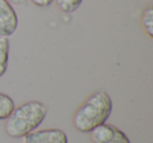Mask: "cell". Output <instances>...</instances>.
<instances>
[{"label": "cell", "instance_id": "1", "mask_svg": "<svg viewBox=\"0 0 153 143\" xmlns=\"http://www.w3.org/2000/svg\"><path fill=\"white\" fill-rule=\"evenodd\" d=\"M112 109V99L108 93L94 92L74 112L72 125L80 133H90L101 124L106 123Z\"/></svg>", "mask_w": 153, "mask_h": 143}, {"label": "cell", "instance_id": "2", "mask_svg": "<svg viewBox=\"0 0 153 143\" xmlns=\"http://www.w3.org/2000/svg\"><path fill=\"white\" fill-rule=\"evenodd\" d=\"M47 116V107L43 102L32 100L13 109L5 119L4 130L11 138L20 139L36 130Z\"/></svg>", "mask_w": 153, "mask_h": 143}, {"label": "cell", "instance_id": "3", "mask_svg": "<svg viewBox=\"0 0 153 143\" xmlns=\"http://www.w3.org/2000/svg\"><path fill=\"white\" fill-rule=\"evenodd\" d=\"M89 134L92 143H131L127 135L113 124H101Z\"/></svg>", "mask_w": 153, "mask_h": 143}, {"label": "cell", "instance_id": "4", "mask_svg": "<svg viewBox=\"0 0 153 143\" xmlns=\"http://www.w3.org/2000/svg\"><path fill=\"white\" fill-rule=\"evenodd\" d=\"M19 19L14 7L7 0H0V36L7 37L15 34Z\"/></svg>", "mask_w": 153, "mask_h": 143}, {"label": "cell", "instance_id": "5", "mask_svg": "<svg viewBox=\"0 0 153 143\" xmlns=\"http://www.w3.org/2000/svg\"><path fill=\"white\" fill-rule=\"evenodd\" d=\"M23 139V143H68L67 135L60 128L36 130Z\"/></svg>", "mask_w": 153, "mask_h": 143}, {"label": "cell", "instance_id": "6", "mask_svg": "<svg viewBox=\"0 0 153 143\" xmlns=\"http://www.w3.org/2000/svg\"><path fill=\"white\" fill-rule=\"evenodd\" d=\"M10 41L7 37L0 36V77L5 74L9 65Z\"/></svg>", "mask_w": 153, "mask_h": 143}, {"label": "cell", "instance_id": "7", "mask_svg": "<svg viewBox=\"0 0 153 143\" xmlns=\"http://www.w3.org/2000/svg\"><path fill=\"white\" fill-rule=\"evenodd\" d=\"M140 25L149 38H153V7H145L140 16Z\"/></svg>", "mask_w": 153, "mask_h": 143}, {"label": "cell", "instance_id": "8", "mask_svg": "<svg viewBox=\"0 0 153 143\" xmlns=\"http://www.w3.org/2000/svg\"><path fill=\"white\" fill-rule=\"evenodd\" d=\"M15 109V102L11 98V96L0 93V120H5L13 109Z\"/></svg>", "mask_w": 153, "mask_h": 143}, {"label": "cell", "instance_id": "9", "mask_svg": "<svg viewBox=\"0 0 153 143\" xmlns=\"http://www.w3.org/2000/svg\"><path fill=\"white\" fill-rule=\"evenodd\" d=\"M56 3L58 10L62 13H74L79 9L80 5L82 4L83 0H53Z\"/></svg>", "mask_w": 153, "mask_h": 143}, {"label": "cell", "instance_id": "10", "mask_svg": "<svg viewBox=\"0 0 153 143\" xmlns=\"http://www.w3.org/2000/svg\"><path fill=\"white\" fill-rule=\"evenodd\" d=\"M30 1L38 7H48L53 3V0H30Z\"/></svg>", "mask_w": 153, "mask_h": 143}, {"label": "cell", "instance_id": "11", "mask_svg": "<svg viewBox=\"0 0 153 143\" xmlns=\"http://www.w3.org/2000/svg\"><path fill=\"white\" fill-rule=\"evenodd\" d=\"M12 5H24L26 4L27 0H7Z\"/></svg>", "mask_w": 153, "mask_h": 143}]
</instances>
